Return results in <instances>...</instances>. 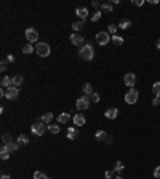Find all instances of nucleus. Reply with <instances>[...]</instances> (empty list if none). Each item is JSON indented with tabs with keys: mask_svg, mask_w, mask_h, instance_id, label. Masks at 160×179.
<instances>
[{
	"mask_svg": "<svg viewBox=\"0 0 160 179\" xmlns=\"http://www.w3.org/2000/svg\"><path fill=\"white\" fill-rule=\"evenodd\" d=\"M79 56H80V59L83 61H91L93 59V56H95V50H93V45H83L80 50H79Z\"/></svg>",
	"mask_w": 160,
	"mask_h": 179,
	"instance_id": "1",
	"label": "nucleus"
},
{
	"mask_svg": "<svg viewBox=\"0 0 160 179\" xmlns=\"http://www.w3.org/2000/svg\"><path fill=\"white\" fill-rule=\"evenodd\" d=\"M35 53L40 56V58H48L51 53V48L48 43H45V42H39V43L35 45Z\"/></svg>",
	"mask_w": 160,
	"mask_h": 179,
	"instance_id": "2",
	"label": "nucleus"
},
{
	"mask_svg": "<svg viewBox=\"0 0 160 179\" xmlns=\"http://www.w3.org/2000/svg\"><path fill=\"white\" fill-rule=\"evenodd\" d=\"M47 130H48V125L47 123H43V121H35L32 126H31V131L35 134V136H43L45 133H47Z\"/></svg>",
	"mask_w": 160,
	"mask_h": 179,
	"instance_id": "3",
	"label": "nucleus"
},
{
	"mask_svg": "<svg viewBox=\"0 0 160 179\" xmlns=\"http://www.w3.org/2000/svg\"><path fill=\"white\" fill-rule=\"evenodd\" d=\"M138 99H140V93H138V90L131 88V90H128L127 93H125V103L127 104H136Z\"/></svg>",
	"mask_w": 160,
	"mask_h": 179,
	"instance_id": "4",
	"label": "nucleus"
},
{
	"mask_svg": "<svg viewBox=\"0 0 160 179\" xmlns=\"http://www.w3.org/2000/svg\"><path fill=\"white\" fill-rule=\"evenodd\" d=\"M24 37L27 39V43H39V32L34 29V27H29V29H26L24 32Z\"/></svg>",
	"mask_w": 160,
	"mask_h": 179,
	"instance_id": "5",
	"label": "nucleus"
},
{
	"mask_svg": "<svg viewBox=\"0 0 160 179\" xmlns=\"http://www.w3.org/2000/svg\"><path fill=\"white\" fill-rule=\"evenodd\" d=\"M90 104H91V99H90L88 96H82V98L77 99V103H75V107H77V110L83 112V110H87L88 107H90Z\"/></svg>",
	"mask_w": 160,
	"mask_h": 179,
	"instance_id": "6",
	"label": "nucleus"
},
{
	"mask_svg": "<svg viewBox=\"0 0 160 179\" xmlns=\"http://www.w3.org/2000/svg\"><path fill=\"white\" fill-rule=\"evenodd\" d=\"M95 39H96V43L104 47V45H107L110 42V35H109V32H98Z\"/></svg>",
	"mask_w": 160,
	"mask_h": 179,
	"instance_id": "7",
	"label": "nucleus"
},
{
	"mask_svg": "<svg viewBox=\"0 0 160 179\" xmlns=\"http://www.w3.org/2000/svg\"><path fill=\"white\" fill-rule=\"evenodd\" d=\"M69 40H71V43H72L74 47H80V48H82L83 45H85V39H83L79 32H74L71 37H69Z\"/></svg>",
	"mask_w": 160,
	"mask_h": 179,
	"instance_id": "8",
	"label": "nucleus"
},
{
	"mask_svg": "<svg viewBox=\"0 0 160 179\" xmlns=\"http://www.w3.org/2000/svg\"><path fill=\"white\" fill-rule=\"evenodd\" d=\"M6 90V99H10V101H13V99H18L19 96V88L18 87H10V88H5Z\"/></svg>",
	"mask_w": 160,
	"mask_h": 179,
	"instance_id": "9",
	"label": "nucleus"
},
{
	"mask_svg": "<svg viewBox=\"0 0 160 179\" xmlns=\"http://www.w3.org/2000/svg\"><path fill=\"white\" fill-rule=\"evenodd\" d=\"M123 83L127 85V87L133 88V87H135V83H136V75H135L133 72H128V74H125V77H123Z\"/></svg>",
	"mask_w": 160,
	"mask_h": 179,
	"instance_id": "10",
	"label": "nucleus"
},
{
	"mask_svg": "<svg viewBox=\"0 0 160 179\" xmlns=\"http://www.w3.org/2000/svg\"><path fill=\"white\" fill-rule=\"evenodd\" d=\"M104 117L109 118V120H115L119 117V109H117V107H109V109L104 112Z\"/></svg>",
	"mask_w": 160,
	"mask_h": 179,
	"instance_id": "11",
	"label": "nucleus"
},
{
	"mask_svg": "<svg viewBox=\"0 0 160 179\" xmlns=\"http://www.w3.org/2000/svg\"><path fill=\"white\" fill-rule=\"evenodd\" d=\"M72 120H74V125L77 126V128L85 125V115H82V114H74Z\"/></svg>",
	"mask_w": 160,
	"mask_h": 179,
	"instance_id": "12",
	"label": "nucleus"
},
{
	"mask_svg": "<svg viewBox=\"0 0 160 179\" xmlns=\"http://www.w3.org/2000/svg\"><path fill=\"white\" fill-rule=\"evenodd\" d=\"M75 15L80 18V21L87 19L88 18V8H87V6H79V8L75 10Z\"/></svg>",
	"mask_w": 160,
	"mask_h": 179,
	"instance_id": "13",
	"label": "nucleus"
},
{
	"mask_svg": "<svg viewBox=\"0 0 160 179\" xmlns=\"http://www.w3.org/2000/svg\"><path fill=\"white\" fill-rule=\"evenodd\" d=\"M66 136L69 139H77L79 138V128H74V126H71V128H67V131H66Z\"/></svg>",
	"mask_w": 160,
	"mask_h": 179,
	"instance_id": "14",
	"label": "nucleus"
},
{
	"mask_svg": "<svg viewBox=\"0 0 160 179\" xmlns=\"http://www.w3.org/2000/svg\"><path fill=\"white\" fill-rule=\"evenodd\" d=\"M71 118H72L71 114L62 112V114H59V115H58V123H69V121H71Z\"/></svg>",
	"mask_w": 160,
	"mask_h": 179,
	"instance_id": "15",
	"label": "nucleus"
},
{
	"mask_svg": "<svg viewBox=\"0 0 160 179\" xmlns=\"http://www.w3.org/2000/svg\"><path fill=\"white\" fill-rule=\"evenodd\" d=\"M10 149L8 147H6V146H3L2 149H0V158H2V160H8L10 158Z\"/></svg>",
	"mask_w": 160,
	"mask_h": 179,
	"instance_id": "16",
	"label": "nucleus"
},
{
	"mask_svg": "<svg viewBox=\"0 0 160 179\" xmlns=\"http://www.w3.org/2000/svg\"><path fill=\"white\" fill-rule=\"evenodd\" d=\"M2 87L3 88H10V87H13V77H2Z\"/></svg>",
	"mask_w": 160,
	"mask_h": 179,
	"instance_id": "17",
	"label": "nucleus"
},
{
	"mask_svg": "<svg viewBox=\"0 0 160 179\" xmlns=\"http://www.w3.org/2000/svg\"><path fill=\"white\" fill-rule=\"evenodd\" d=\"M82 91L83 93H85V96H91L93 95V87H91V83H85V85H83V87H82Z\"/></svg>",
	"mask_w": 160,
	"mask_h": 179,
	"instance_id": "18",
	"label": "nucleus"
},
{
	"mask_svg": "<svg viewBox=\"0 0 160 179\" xmlns=\"http://www.w3.org/2000/svg\"><path fill=\"white\" fill-rule=\"evenodd\" d=\"M23 82H24V77L23 75H15L13 77V87H21V85H23Z\"/></svg>",
	"mask_w": 160,
	"mask_h": 179,
	"instance_id": "19",
	"label": "nucleus"
},
{
	"mask_svg": "<svg viewBox=\"0 0 160 179\" xmlns=\"http://www.w3.org/2000/svg\"><path fill=\"white\" fill-rule=\"evenodd\" d=\"M107 136H109V134H107L106 131H102V130H98V131L95 133V138L98 139V141H106Z\"/></svg>",
	"mask_w": 160,
	"mask_h": 179,
	"instance_id": "20",
	"label": "nucleus"
},
{
	"mask_svg": "<svg viewBox=\"0 0 160 179\" xmlns=\"http://www.w3.org/2000/svg\"><path fill=\"white\" fill-rule=\"evenodd\" d=\"M51 120H53V114L51 112H47V114H43V115L40 117V121H43V123H47V125L50 123Z\"/></svg>",
	"mask_w": 160,
	"mask_h": 179,
	"instance_id": "21",
	"label": "nucleus"
},
{
	"mask_svg": "<svg viewBox=\"0 0 160 179\" xmlns=\"http://www.w3.org/2000/svg\"><path fill=\"white\" fill-rule=\"evenodd\" d=\"M112 43L115 45V47H122L123 45V37H120V35H112Z\"/></svg>",
	"mask_w": 160,
	"mask_h": 179,
	"instance_id": "22",
	"label": "nucleus"
},
{
	"mask_svg": "<svg viewBox=\"0 0 160 179\" xmlns=\"http://www.w3.org/2000/svg\"><path fill=\"white\" fill-rule=\"evenodd\" d=\"M101 11L102 13H112V3L110 2H106L101 5Z\"/></svg>",
	"mask_w": 160,
	"mask_h": 179,
	"instance_id": "23",
	"label": "nucleus"
},
{
	"mask_svg": "<svg viewBox=\"0 0 160 179\" xmlns=\"http://www.w3.org/2000/svg\"><path fill=\"white\" fill-rule=\"evenodd\" d=\"M125 170V165H123V162H115V166H114V173H117V174H119V173H122V171Z\"/></svg>",
	"mask_w": 160,
	"mask_h": 179,
	"instance_id": "24",
	"label": "nucleus"
},
{
	"mask_svg": "<svg viewBox=\"0 0 160 179\" xmlns=\"http://www.w3.org/2000/svg\"><path fill=\"white\" fill-rule=\"evenodd\" d=\"M16 142H18L19 146H26L27 142H29V138H27L26 134H19V136H18V141H16Z\"/></svg>",
	"mask_w": 160,
	"mask_h": 179,
	"instance_id": "25",
	"label": "nucleus"
},
{
	"mask_svg": "<svg viewBox=\"0 0 160 179\" xmlns=\"http://www.w3.org/2000/svg\"><path fill=\"white\" fill-rule=\"evenodd\" d=\"M35 51V48L32 47V43H26L24 47H23V53L24 54H31V53H34Z\"/></svg>",
	"mask_w": 160,
	"mask_h": 179,
	"instance_id": "26",
	"label": "nucleus"
},
{
	"mask_svg": "<svg viewBox=\"0 0 160 179\" xmlns=\"http://www.w3.org/2000/svg\"><path fill=\"white\" fill-rule=\"evenodd\" d=\"M83 26H85V24H83V21H75V23L72 24V31L74 32H79V31L83 29Z\"/></svg>",
	"mask_w": 160,
	"mask_h": 179,
	"instance_id": "27",
	"label": "nucleus"
},
{
	"mask_svg": "<svg viewBox=\"0 0 160 179\" xmlns=\"http://www.w3.org/2000/svg\"><path fill=\"white\" fill-rule=\"evenodd\" d=\"M152 93L155 95V98H160V82H155L152 85Z\"/></svg>",
	"mask_w": 160,
	"mask_h": 179,
	"instance_id": "28",
	"label": "nucleus"
},
{
	"mask_svg": "<svg viewBox=\"0 0 160 179\" xmlns=\"http://www.w3.org/2000/svg\"><path fill=\"white\" fill-rule=\"evenodd\" d=\"M48 131H50L51 134H58L59 133V125H48Z\"/></svg>",
	"mask_w": 160,
	"mask_h": 179,
	"instance_id": "29",
	"label": "nucleus"
},
{
	"mask_svg": "<svg viewBox=\"0 0 160 179\" xmlns=\"http://www.w3.org/2000/svg\"><path fill=\"white\" fill-rule=\"evenodd\" d=\"M130 26H131V21H130V19H123L122 23L119 24V27H120V29H123V31H125V29H128Z\"/></svg>",
	"mask_w": 160,
	"mask_h": 179,
	"instance_id": "30",
	"label": "nucleus"
},
{
	"mask_svg": "<svg viewBox=\"0 0 160 179\" xmlns=\"http://www.w3.org/2000/svg\"><path fill=\"white\" fill-rule=\"evenodd\" d=\"M6 147H8L10 149V152H16V150L19 149V144H18V142H10V144H6Z\"/></svg>",
	"mask_w": 160,
	"mask_h": 179,
	"instance_id": "31",
	"label": "nucleus"
},
{
	"mask_svg": "<svg viewBox=\"0 0 160 179\" xmlns=\"http://www.w3.org/2000/svg\"><path fill=\"white\" fill-rule=\"evenodd\" d=\"M34 179H48V177L43 171H35V173H34Z\"/></svg>",
	"mask_w": 160,
	"mask_h": 179,
	"instance_id": "32",
	"label": "nucleus"
},
{
	"mask_svg": "<svg viewBox=\"0 0 160 179\" xmlns=\"http://www.w3.org/2000/svg\"><path fill=\"white\" fill-rule=\"evenodd\" d=\"M2 142H3V146H6V144H10V142H11V134H3L2 136Z\"/></svg>",
	"mask_w": 160,
	"mask_h": 179,
	"instance_id": "33",
	"label": "nucleus"
},
{
	"mask_svg": "<svg viewBox=\"0 0 160 179\" xmlns=\"http://www.w3.org/2000/svg\"><path fill=\"white\" fill-rule=\"evenodd\" d=\"M101 16H102V11H101V10H98V11H96L95 15L91 16V21H93V23H96V21H99V19H101Z\"/></svg>",
	"mask_w": 160,
	"mask_h": 179,
	"instance_id": "34",
	"label": "nucleus"
},
{
	"mask_svg": "<svg viewBox=\"0 0 160 179\" xmlns=\"http://www.w3.org/2000/svg\"><path fill=\"white\" fill-rule=\"evenodd\" d=\"M117 29H119V26H115V24H109V26H107V31H109V34H112V35H115Z\"/></svg>",
	"mask_w": 160,
	"mask_h": 179,
	"instance_id": "35",
	"label": "nucleus"
},
{
	"mask_svg": "<svg viewBox=\"0 0 160 179\" xmlns=\"http://www.w3.org/2000/svg\"><path fill=\"white\" fill-rule=\"evenodd\" d=\"M90 99H91V103H99V95H98V93H93V95L91 96H90Z\"/></svg>",
	"mask_w": 160,
	"mask_h": 179,
	"instance_id": "36",
	"label": "nucleus"
},
{
	"mask_svg": "<svg viewBox=\"0 0 160 179\" xmlns=\"http://www.w3.org/2000/svg\"><path fill=\"white\" fill-rule=\"evenodd\" d=\"M6 67H8V61H2V62H0V70H2V72H5V70H6Z\"/></svg>",
	"mask_w": 160,
	"mask_h": 179,
	"instance_id": "37",
	"label": "nucleus"
},
{
	"mask_svg": "<svg viewBox=\"0 0 160 179\" xmlns=\"http://www.w3.org/2000/svg\"><path fill=\"white\" fill-rule=\"evenodd\" d=\"M131 3H133L135 6H143L144 5V0H133Z\"/></svg>",
	"mask_w": 160,
	"mask_h": 179,
	"instance_id": "38",
	"label": "nucleus"
},
{
	"mask_svg": "<svg viewBox=\"0 0 160 179\" xmlns=\"http://www.w3.org/2000/svg\"><path fill=\"white\" fill-rule=\"evenodd\" d=\"M154 177H155V179H160V166H157V168L154 170Z\"/></svg>",
	"mask_w": 160,
	"mask_h": 179,
	"instance_id": "39",
	"label": "nucleus"
},
{
	"mask_svg": "<svg viewBox=\"0 0 160 179\" xmlns=\"http://www.w3.org/2000/svg\"><path fill=\"white\" fill-rule=\"evenodd\" d=\"M112 176H114V171H106V173H104V177L106 179H110Z\"/></svg>",
	"mask_w": 160,
	"mask_h": 179,
	"instance_id": "40",
	"label": "nucleus"
},
{
	"mask_svg": "<svg viewBox=\"0 0 160 179\" xmlns=\"http://www.w3.org/2000/svg\"><path fill=\"white\" fill-rule=\"evenodd\" d=\"M104 142H106V144H112V142H114V138H112V136H107Z\"/></svg>",
	"mask_w": 160,
	"mask_h": 179,
	"instance_id": "41",
	"label": "nucleus"
},
{
	"mask_svg": "<svg viewBox=\"0 0 160 179\" xmlns=\"http://www.w3.org/2000/svg\"><path fill=\"white\" fill-rule=\"evenodd\" d=\"M91 5L95 6V8H99V10H101V5H99V2H96V0H93V2H91Z\"/></svg>",
	"mask_w": 160,
	"mask_h": 179,
	"instance_id": "42",
	"label": "nucleus"
},
{
	"mask_svg": "<svg viewBox=\"0 0 160 179\" xmlns=\"http://www.w3.org/2000/svg\"><path fill=\"white\" fill-rule=\"evenodd\" d=\"M152 104H154V106H158V104H160V98H154V99H152Z\"/></svg>",
	"mask_w": 160,
	"mask_h": 179,
	"instance_id": "43",
	"label": "nucleus"
},
{
	"mask_svg": "<svg viewBox=\"0 0 160 179\" xmlns=\"http://www.w3.org/2000/svg\"><path fill=\"white\" fill-rule=\"evenodd\" d=\"M6 61H8V62H13V61H15V56H13V54H8V56H6Z\"/></svg>",
	"mask_w": 160,
	"mask_h": 179,
	"instance_id": "44",
	"label": "nucleus"
},
{
	"mask_svg": "<svg viewBox=\"0 0 160 179\" xmlns=\"http://www.w3.org/2000/svg\"><path fill=\"white\" fill-rule=\"evenodd\" d=\"M0 179H11L8 174H2V177H0Z\"/></svg>",
	"mask_w": 160,
	"mask_h": 179,
	"instance_id": "45",
	"label": "nucleus"
},
{
	"mask_svg": "<svg viewBox=\"0 0 160 179\" xmlns=\"http://www.w3.org/2000/svg\"><path fill=\"white\" fill-rule=\"evenodd\" d=\"M155 47H157V50H160V40H157V42H155Z\"/></svg>",
	"mask_w": 160,
	"mask_h": 179,
	"instance_id": "46",
	"label": "nucleus"
},
{
	"mask_svg": "<svg viewBox=\"0 0 160 179\" xmlns=\"http://www.w3.org/2000/svg\"><path fill=\"white\" fill-rule=\"evenodd\" d=\"M115 179H123L122 176H115Z\"/></svg>",
	"mask_w": 160,
	"mask_h": 179,
	"instance_id": "47",
	"label": "nucleus"
}]
</instances>
